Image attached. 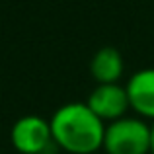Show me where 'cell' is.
<instances>
[{
    "label": "cell",
    "mask_w": 154,
    "mask_h": 154,
    "mask_svg": "<svg viewBox=\"0 0 154 154\" xmlns=\"http://www.w3.org/2000/svg\"><path fill=\"white\" fill-rule=\"evenodd\" d=\"M129 107L140 119L154 121V68H140L127 80Z\"/></svg>",
    "instance_id": "obj_5"
},
{
    "label": "cell",
    "mask_w": 154,
    "mask_h": 154,
    "mask_svg": "<svg viewBox=\"0 0 154 154\" xmlns=\"http://www.w3.org/2000/svg\"><path fill=\"white\" fill-rule=\"evenodd\" d=\"M10 143L18 154H49L55 148L51 125L39 115H23L12 125Z\"/></svg>",
    "instance_id": "obj_3"
},
{
    "label": "cell",
    "mask_w": 154,
    "mask_h": 154,
    "mask_svg": "<svg viewBox=\"0 0 154 154\" xmlns=\"http://www.w3.org/2000/svg\"><path fill=\"white\" fill-rule=\"evenodd\" d=\"M150 154H154V123H152V140H150Z\"/></svg>",
    "instance_id": "obj_7"
},
{
    "label": "cell",
    "mask_w": 154,
    "mask_h": 154,
    "mask_svg": "<svg viewBox=\"0 0 154 154\" xmlns=\"http://www.w3.org/2000/svg\"><path fill=\"white\" fill-rule=\"evenodd\" d=\"M152 125L140 117L125 115L105 125L103 146L105 154H150Z\"/></svg>",
    "instance_id": "obj_2"
},
{
    "label": "cell",
    "mask_w": 154,
    "mask_h": 154,
    "mask_svg": "<svg viewBox=\"0 0 154 154\" xmlns=\"http://www.w3.org/2000/svg\"><path fill=\"white\" fill-rule=\"evenodd\" d=\"M49 125L55 146L68 154H96L103 146L105 123L86 102L60 105L51 115Z\"/></svg>",
    "instance_id": "obj_1"
},
{
    "label": "cell",
    "mask_w": 154,
    "mask_h": 154,
    "mask_svg": "<svg viewBox=\"0 0 154 154\" xmlns=\"http://www.w3.org/2000/svg\"><path fill=\"white\" fill-rule=\"evenodd\" d=\"M125 63L115 47H102L90 60V74L98 84H119Z\"/></svg>",
    "instance_id": "obj_6"
},
{
    "label": "cell",
    "mask_w": 154,
    "mask_h": 154,
    "mask_svg": "<svg viewBox=\"0 0 154 154\" xmlns=\"http://www.w3.org/2000/svg\"><path fill=\"white\" fill-rule=\"evenodd\" d=\"M86 105L105 125L125 117L127 111L131 109L129 107L127 90L121 84H98L90 92V96L86 100Z\"/></svg>",
    "instance_id": "obj_4"
}]
</instances>
